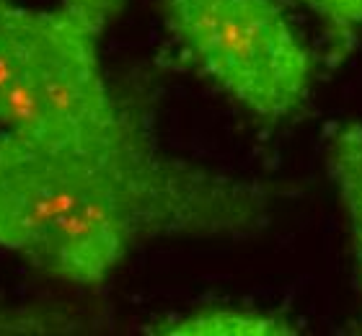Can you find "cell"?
Wrapping results in <instances>:
<instances>
[{
	"mask_svg": "<svg viewBox=\"0 0 362 336\" xmlns=\"http://www.w3.org/2000/svg\"><path fill=\"white\" fill-rule=\"evenodd\" d=\"M279 189L168 156L140 98L78 137L0 132V248L42 274L101 287L143 243L241 238Z\"/></svg>",
	"mask_w": 362,
	"mask_h": 336,
	"instance_id": "1",
	"label": "cell"
},
{
	"mask_svg": "<svg viewBox=\"0 0 362 336\" xmlns=\"http://www.w3.org/2000/svg\"><path fill=\"white\" fill-rule=\"evenodd\" d=\"M122 3L0 0V132L78 137L117 120L124 96L109 88L98 45Z\"/></svg>",
	"mask_w": 362,
	"mask_h": 336,
	"instance_id": "2",
	"label": "cell"
},
{
	"mask_svg": "<svg viewBox=\"0 0 362 336\" xmlns=\"http://www.w3.org/2000/svg\"><path fill=\"white\" fill-rule=\"evenodd\" d=\"M163 18L189 62L259 120L308 98L313 54L277 0H163Z\"/></svg>",
	"mask_w": 362,
	"mask_h": 336,
	"instance_id": "3",
	"label": "cell"
},
{
	"mask_svg": "<svg viewBox=\"0 0 362 336\" xmlns=\"http://www.w3.org/2000/svg\"><path fill=\"white\" fill-rule=\"evenodd\" d=\"M153 331L171 336H287L295 334V326L279 315L249 308H199Z\"/></svg>",
	"mask_w": 362,
	"mask_h": 336,
	"instance_id": "4",
	"label": "cell"
},
{
	"mask_svg": "<svg viewBox=\"0 0 362 336\" xmlns=\"http://www.w3.org/2000/svg\"><path fill=\"white\" fill-rule=\"evenodd\" d=\"M329 171L347 212L362 284V124L352 122L337 132L329 148Z\"/></svg>",
	"mask_w": 362,
	"mask_h": 336,
	"instance_id": "5",
	"label": "cell"
},
{
	"mask_svg": "<svg viewBox=\"0 0 362 336\" xmlns=\"http://www.w3.org/2000/svg\"><path fill=\"white\" fill-rule=\"evenodd\" d=\"M326 23L334 54L339 57L357 42L362 31V0H300Z\"/></svg>",
	"mask_w": 362,
	"mask_h": 336,
	"instance_id": "6",
	"label": "cell"
},
{
	"mask_svg": "<svg viewBox=\"0 0 362 336\" xmlns=\"http://www.w3.org/2000/svg\"><path fill=\"white\" fill-rule=\"evenodd\" d=\"M54 321L49 313H31V311H0V331L3 334H21V331H49Z\"/></svg>",
	"mask_w": 362,
	"mask_h": 336,
	"instance_id": "7",
	"label": "cell"
}]
</instances>
